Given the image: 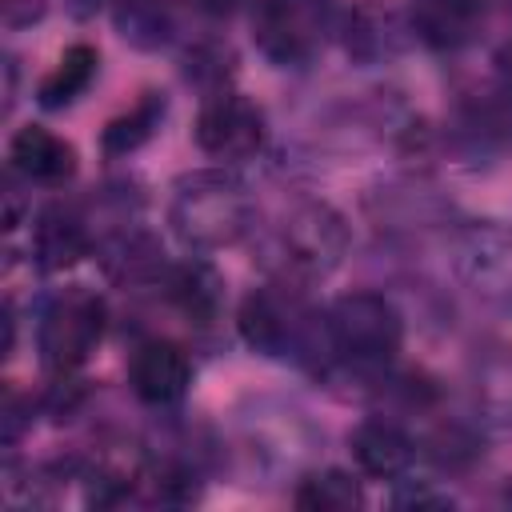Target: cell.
Segmentation results:
<instances>
[{"label": "cell", "mask_w": 512, "mask_h": 512, "mask_svg": "<svg viewBox=\"0 0 512 512\" xmlns=\"http://www.w3.org/2000/svg\"><path fill=\"white\" fill-rule=\"evenodd\" d=\"M236 332L264 360H284L312 376L328 372L324 308H316L308 300V288H300V284L268 276L260 288H252L240 300Z\"/></svg>", "instance_id": "obj_1"}, {"label": "cell", "mask_w": 512, "mask_h": 512, "mask_svg": "<svg viewBox=\"0 0 512 512\" xmlns=\"http://www.w3.org/2000/svg\"><path fill=\"white\" fill-rule=\"evenodd\" d=\"M348 252V224L324 200H292L268 224H256V264L272 280L320 284Z\"/></svg>", "instance_id": "obj_2"}, {"label": "cell", "mask_w": 512, "mask_h": 512, "mask_svg": "<svg viewBox=\"0 0 512 512\" xmlns=\"http://www.w3.org/2000/svg\"><path fill=\"white\" fill-rule=\"evenodd\" d=\"M168 224L188 252H220L256 232V200L232 168H196L172 184Z\"/></svg>", "instance_id": "obj_3"}, {"label": "cell", "mask_w": 512, "mask_h": 512, "mask_svg": "<svg viewBox=\"0 0 512 512\" xmlns=\"http://www.w3.org/2000/svg\"><path fill=\"white\" fill-rule=\"evenodd\" d=\"M328 332V372L352 376L364 384H380L400 348H404V316L380 292H348L324 308Z\"/></svg>", "instance_id": "obj_4"}, {"label": "cell", "mask_w": 512, "mask_h": 512, "mask_svg": "<svg viewBox=\"0 0 512 512\" xmlns=\"http://www.w3.org/2000/svg\"><path fill=\"white\" fill-rule=\"evenodd\" d=\"M104 324H108V308L84 284H68V288H56L52 296H44V304L36 312V352H40L44 372L76 376L88 364V356L96 352Z\"/></svg>", "instance_id": "obj_5"}, {"label": "cell", "mask_w": 512, "mask_h": 512, "mask_svg": "<svg viewBox=\"0 0 512 512\" xmlns=\"http://www.w3.org/2000/svg\"><path fill=\"white\" fill-rule=\"evenodd\" d=\"M336 0H252V44L276 68H308L336 40Z\"/></svg>", "instance_id": "obj_6"}, {"label": "cell", "mask_w": 512, "mask_h": 512, "mask_svg": "<svg viewBox=\"0 0 512 512\" xmlns=\"http://www.w3.org/2000/svg\"><path fill=\"white\" fill-rule=\"evenodd\" d=\"M452 268L484 308L512 316V228L496 220L460 224L452 232Z\"/></svg>", "instance_id": "obj_7"}, {"label": "cell", "mask_w": 512, "mask_h": 512, "mask_svg": "<svg viewBox=\"0 0 512 512\" xmlns=\"http://www.w3.org/2000/svg\"><path fill=\"white\" fill-rule=\"evenodd\" d=\"M192 136H196V148L208 160L232 168V164H244V160L260 156V148L268 140V120H264L256 100H248L244 92H236L228 84V88H216V92L200 96Z\"/></svg>", "instance_id": "obj_8"}, {"label": "cell", "mask_w": 512, "mask_h": 512, "mask_svg": "<svg viewBox=\"0 0 512 512\" xmlns=\"http://www.w3.org/2000/svg\"><path fill=\"white\" fill-rule=\"evenodd\" d=\"M336 40L344 48V56L352 64H392L396 56L408 52V44H416L408 12L388 8L384 0H352L340 8L336 16Z\"/></svg>", "instance_id": "obj_9"}, {"label": "cell", "mask_w": 512, "mask_h": 512, "mask_svg": "<svg viewBox=\"0 0 512 512\" xmlns=\"http://www.w3.org/2000/svg\"><path fill=\"white\" fill-rule=\"evenodd\" d=\"M96 252V224L84 200H52L32 220V260L40 272H64Z\"/></svg>", "instance_id": "obj_10"}, {"label": "cell", "mask_w": 512, "mask_h": 512, "mask_svg": "<svg viewBox=\"0 0 512 512\" xmlns=\"http://www.w3.org/2000/svg\"><path fill=\"white\" fill-rule=\"evenodd\" d=\"M348 452L364 476L396 484V480L412 476V468L420 460V440L412 436V428L400 416L376 412L348 432Z\"/></svg>", "instance_id": "obj_11"}, {"label": "cell", "mask_w": 512, "mask_h": 512, "mask_svg": "<svg viewBox=\"0 0 512 512\" xmlns=\"http://www.w3.org/2000/svg\"><path fill=\"white\" fill-rule=\"evenodd\" d=\"M128 384L140 404L168 412L192 388V360L176 340H140L128 360Z\"/></svg>", "instance_id": "obj_12"}, {"label": "cell", "mask_w": 512, "mask_h": 512, "mask_svg": "<svg viewBox=\"0 0 512 512\" xmlns=\"http://www.w3.org/2000/svg\"><path fill=\"white\" fill-rule=\"evenodd\" d=\"M404 12L416 44L432 52H460L480 36L488 0H408Z\"/></svg>", "instance_id": "obj_13"}, {"label": "cell", "mask_w": 512, "mask_h": 512, "mask_svg": "<svg viewBox=\"0 0 512 512\" xmlns=\"http://www.w3.org/2000/svg\"><path fill=\"white\" fill-rule=\"evenodd\" d=\"M8 172L28 188H64L76 176V148L44 124H24L8 144Z\"/></svg>", "instance_id": "obj_14"}, {"label": "cell", "mask_w": 512, "mask_h": 512, "mask_svg": "<svg viewBox=\"0 0 512 512\" xmlns=\"http://www.w3.org/2000/svg\"><path fill=\"white\" fill-rule=\"evenodd\" d=\"M160 292H164V300H168L188 324H196V328L216 324L220 312H224V300H228L224 276H220L200 252L188 256V260H172V268H168Z\"/></svg>", "instance_id": "obj_15"}, {"label": "cell", "mask_w": 512, "mask_h": 512, "mask_svg": "<svg viewBox=\"0 0 512 512\" xmlns=\"http://www.w3.org/2000/svg\"><path fill=\"white\" fill-rule=\"evenodd\" d=\"M108 12L120 40L140 52H160L180 36V16L172 0H112Z\"/></svg>", "instance_id": "obj_16"}, {"label": "cell", "mask_w": 512, "mask_h": 512, "mask_svg": "<svg viewBox=\"0 0 512 512\" xmlns=\"http://www.w3.org/2000/svg\"><path fill=\"white\" fill-rule=\"evenodd\" d=\"M96 72H100V52L92 44H84V40L80 44H68L60 52V60L52 64V72L36 84V104L48 108V112H60V108L76 104L92 88Z\"/></svg>", "instance_id": "obj_17"}, {"label": "cell", "mask_w": 512, "mask_h": 512, "mask_svg": "<svg viewBox=\"0 0 512 512\" xmlns=\"http://www.w3.org/2000/svg\"><path fill=\"white\" fill-rule=\"evenodd\" d=\"M164 116H168V96H164V92H144L128 112H120V116H112V120L104 124V132H100V152H104L108 160H124V156L140 152V148L160 132Z\"/></svg>", "instance_id": "obj_18"}, {"label": "cell", "mask_w": 512, "mask_h": 512, "mask_svg": "<svg viewBox=\"0 0 512 512\" xmlns=\"http://www.w3.org/2000/svg\"><path fill=\"white\" fill-rule=\"evenodd\" d=\"M292 504L304 512H352L364 504L360 480L344 468H312L296 480Z\"/></svg>", "instance_id": "obj_19"}, {"label": "cell", "mask_w": 512, "mask_h": 512, "mask_svg": "<svg viewBox=\"0 0 512 512\" xmlns=\"http://www.w3.org/2000/svg\"><path fill=\"white\" fill-rule=\"evenodd\" d=\"M184 64H188V68H184L188 80L200 84L204 96L232 84V52H228L220 40H196V44H188Z\"/></svg>", "instance_id": "obj_20"}, {"label": "cell", "mask_w": 512, "mask_h": 512, "mask_svg": "<svg viewBox=\"0 0 512 512\" xmlns=\"http://www.w3.org/2000/svg\"><path fill=\"white\" fill-rule=\"evenodd\" d=\"M392 500V508H416V512H424V508H452V492L448 488H440L436 480H396V492L388 496Z\"/></svg>", "instance_id": "obj_21"}, {"label": "cell", "mask_w": 512, "mask_h": 512, "mask_svg": "<svg viewBox=\"0 0 512 512\" xmlns=\"http://www.w3.org/2000/svg\"><path fill=\"white\" fill-rule=\"evenodd\" d=\"M44 12H48V0H0V20H4L8 32L40 24Z\"/></svg>", "instance_id": "obj_22"}, {"label": "cell", "mask_w": 512, "mask_h": 512, "mask_svg": "<svg viewBox=\"0 0 512 512\" xmlns=\"http://www.w3.org/2000/svg\"><path fill=\"white\" fill-rule=\"evenodd\" d=\"M492 84L512 100V40H504L496 60H492Z\"/></svg>", "instance_id": "obj_23"}, {"label": "cell", "mask_w": 512, "mask_h": 512, "mask_svg": "<svg viewBox=\"0 0 512 512\" xmlns=\"http://www.w3.org/2000/svg\"><path fill=\"white\" fill-rule=\"evenodd\" d=\"M204 20H228L244 0H188Z\"/></svg>", "instance_id": "obj_24"}, {"label": "cell", "mask_w": 512, "mask_h": 512, "mask_svg": "<svg viewBox=\"0 0 512 512\" xmlns=\"http://www.w3.org/2000/svg\"><path fill=\"white\" fill-rule=\"evenodd\" d=\"M68 8H72L76 20H88V16H96L100 8H112V0H68Z\"/></svg>", "instance_id": "obj_25"}, {"label": "cell", "mask_w": 512, "mask_h": 512, "mask_svg": "<svg viewBox=\"0 0 512 512\" xmlns=\"http://www.w3.org/2000/svg\"><path fill=\"white\" fill-rule=\"evenodd\" d=\"M4 72H8V84H4V112H12V104H16V60H12V56H4Z\"/></svg>", "instance_id": "obj_26"}]
</instances>
